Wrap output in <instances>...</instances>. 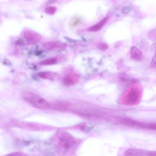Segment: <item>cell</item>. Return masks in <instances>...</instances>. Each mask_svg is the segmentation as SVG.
Returning <instances> with one entry per match:
<instances>
[{
  "instance_id": "1",
  "label": "cell",
  "mask_w": 156,
  "mask_h": 156,
  "mask_svg": "<svg viewBox=\"0 0 156 156\" xmlns=\"http://www.w3.org/2000/svg\"><path fill=\"white\" fill-rule=\"evenodd\" d=\"M78 146V141L76 138L69 135H65L59 138L58 151L61 155H71L76 152Z\"/></svg>"
},
{
  "instance_id": "2",
  "label": "cell",
  "mask_w": 156,
  "mask_h": 156,
  "mask_svg": "<svg viewBox=\"0 0 156 156\" xmlns=\"http://www.w3.org/2000/svg\"><path fill=\"white\" fill-rule=\"evenodd\" d=\"M23 97L27 103L37 109L47 110L51 107V105L47 101L34 93L30 92L24 93Z\"/></svg>"
},
{
  "instance_id": "3",
  "label": "cell",
  "mask_w": 156,
  "mask_h": 156,
  "mask_svg": "<svg viewBox=\"0 0 156 156\" xmlns=\"http://www.w3.org/2000/svg\"><path fill=\"white\" fill-rule=\"evenodd\" d=\"M141 92L140 88L137 86L131 87L123 96L122 101L124 104L133 105L139 102L141 98Z\"/></svg>"
},
{
  "instance_id": "4",
  "label": "cell",
  "mask_w": 156,
  "mask_h": 156,
  "mask_svg": "<svg viewBox=\"0 0 156 156\" xmlns=\"http://www.w3.org/2000/svg\"><path fill=\"white\" fill-rule=\"evenodd\" d=\"M122 124L130 126H136L144 129H151L156 130V123H145L139 122L132 120L124 119L121 122Z\"/></svg>"
},
{
  "instance_id": "5",
  "label": "cell",
  "mask_w": 156,
  "mask_h": 156,
  "mask_svg": "<svg viewBox=\"0 0 156 156\" xmlns=\"http://www.w3.org/2000/svg\"><path fill=\"white\" fill-rule=\"evenodd\" d=\"M23 36L29 44H35L41 41L42 37L38 33L32 30H26L24 32Z\"/></svg>"
},
{
  "instance_id": "6",
  "label": "cell",
  "mask_w": 156,
  "mask_h": 156,
  "mask_svg": "<svg viewBox=\"0 0 156 156\" xmlns=\"http://www.w3.org/2000/svg\"><path fill=\"white\" fill-rule=\"evenodd\" d=\"M45 48L48 50H60L66 48V44L65 43L60 41H50L44 44Z\"/></svg>"
},
{
  "instance_id": "7",
  "label": "cell",
  "mask_w": 156,
  "mask_h": 156,
  "mask_svg": "<svg viewBox=\"0 0 156 156\" xmlns=\"http://www.w3.org/2000/svg\"><path fill=\"white\" fill-rule=\"evenodd\" d=\"M79 76L75 74H68L64 78L63 83L66 86H70L75 85L79 81Z\"/></svg>"
},
{
  "instance_id": "8",
  "label": "cell",
  "mask_w": 156,
  "mask_h": 156,
  "mask_svg": "<svg viewBox=\"0 0 156 156\" xmlns=\"http://www.w3.org/2000/svg\"><path fill=\"white\" fill-rule=\"evenodd\" d=\"M147 151L138 148L127 149L124 153L125 156H146Z\"/></svg>"
},
{
  "instance_id": "9",
  "label": "cell",
  "mask_w": 156,
  "mask_h": 156,
  "mask_svg": "<svg viewBox=\"0 0 156 156\" xmlns=\"http://www.w3.org/2000/svg\"><path fill=\"white\" fill-rule=\"evenodd\" d=\"M108 18L107 17H105L101 21H100L99 23L89 27L88 29V31L91 32H96L100 31L104 26L105 25L108 21Z\"/></svg>"
},
{
  "instance_id": "10",
  "label": "cell",
  "mask_w": 156,
  "mask_h": 156,
  "mask_svg": "<svg viewBox=\"0 0 156 156\" xmlns=\"http://www.w3.org/2000/svg\"><path fill=\"white\" fill-rule=\"evenodd\" d=\"M38 76L41 79L54 80L58 77V75L56 73L48 71H44L39 72L38 74Z\"/></svg>"
},
{
  "instance_id": "11",
  "label": "cell",
  "mask_w": 156,
  "mask_h": 156,
  "mask_svg": "<svg viewBox=\"0 0 156 156\" xmlns=\"http://www.w3.org/2000/svg\"><path fill=\"white\" fill-rule=\"evenodd\" d=\"M131 55L132 58L135 60H140L142 58V52L136 47L131 48Z\"/></svg>"
},
{
  "instance_id": "12",
  "label": "cell",
  "mask_w": 156,
  "mask_h": 156,
  "mask_svg": "<svg viewBox=\"0 0 156 156\" xmlns=\"http://www.w3.org/2000/svg\"><path fill=\"white\" fill-rule=\"evenodd\" d=\"M57 62V58H49L44 59L43 61H41L39 63V64L41 65V66H51V65H54L56 64Z\"/></svg>"
},
{
  "instance_id": "13",
  "label": "cell",
  "mask_w": 156,
  "mask_h": 156,
  "mask_svg": "<svg viewBox=\"0 0 156 156\" xmlns=\"http://www.w3.org/2000/svg\"><path fill=\"white\" fill-rule=\"evenodd\" d=\"M57 9L55 6H49L46 8L45 11L46 13L49 15H53L56 12Z\"/></svg>"
},
{
  "instance_id": "14",
  "label": "cell",
  "mask_w": 156,
  "mask_h": 156,
  "mask_svg": "<svg viewBox=\"0 0 156 156\" xmlns=\"http://www.w3.org/2000/svg\"><path fill=\"white\" fill-rule=\"evenodd\" d=\"M4 156H29L24 153H20V152H14L5 155Z\"/></svg>"
},
{
  "instance_id": "15",
  "label": "cell",
  "mask_w": 156,
  "mask_h": 156,
  "mask_svg": "<svg viewBox=\"0 0 156 156\" xmlns=\"http://www.w3.org/2000/svg\"><path fill=\"white\" fill-rule=\"evenodd\" d=\"M81 18H79V17H77L76 19H75V21L73 22V26H76L77 25H79V24L80 23L81 21Z\"/></svg>"
},
{
  "instance_id": "16",
  "label": "cell",
  "mask_w": 156,
  "mask_h": 156,
  "mask_svg": "<svg viewBox=\"0 0 156 156\" xmlns=\"http://www.w3.org/2000/svg\"><path fill=\"white\" fill-rule=\"evenodd\" d=\"M99 47H100V49H102V50H105L108 48V46L105 43H101L99 45Z\"/></svg>"
},
{
  "instance_id": "17",
  "label": "cell",
  "mask_w": 156,
  "mask_h": 156,
  "mask_svg": "<svg viewBox=\"0 0 156 156\" xmlns=\"http://www.w3.org/2000/svg\"><path fill=\"white\" fill-rule=\"evenodd\" d=\"M146 156H156V151H147Z\"/></svg>"
},
{
  "instance_id": "18",
  "label": "cell",
  "mask_w": 156,
  "mask_h": 156,
  "mask_svg": "<svg viewBox=\"0 0 156 156\" xmlns=\"http://www.w3.org/2000/svg\"><path fill=\"white\" fill-rule=\"evenodd\" d=\"M154 64H155V65L156 66V59L155 61Z\"/></svg>"
}]
</instances>
